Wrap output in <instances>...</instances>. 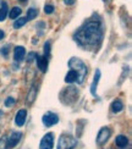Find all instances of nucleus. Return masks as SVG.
Instances as JSON below:
<instances>
[{
	"mask_svg": "<svg viewBox=\"0 0 132 149\" xmlns=\"http://www.w3.org/2000/svg\"><path fill=\"white\" fill-rule=\"evenodd\" d=\"M111 111L112 113H120V111L124 109V104L121 103V100H115V102H112V104H111Z\"/></svg>",
	"mask_w": 132,
	"mask_h": 149,
	"instance_id": "4468645a",
	"label": "nucleus"
},
{
	"mask_svg": "<svg viewBox=\"0 0 132 149\" xmlns=\"http://www.w3.org/2000/svg\"><path fill=\"white\" fill-rule=\"evenodd\" d=\"M26 116H27V111L26 110H18V113L16 114V117H15V123L18 127H21V126L24 125Z\"/></svg>",
	"mask_w": 132,
	"mask_h": 149,
	"instance_id": "9d476101",
	"label": "nucleus"
},
{
	"mask_svg": "<svg viewBox=\"0 0 132 149\" xmlns=\"http://www.w3.org/2000/svg\"><path fill=\"white\" fill-rule=\"evenodd\" d=\"M103 38V28L99 21L91 20L86 22L76 33H75V40L77 44L83 48L96 47L98 45Z\"/></svg>",
	"mask_w": 132,
	"mask_h": 149,
	"instance_id": "f257e3e1",
	"label": "nucleus"
},
{
	"mask_svg": "<svg viewBox=\"0 0 132 149\" xmlns=\"http://www.w3.org/2000/svg\"><path fill=\"white\" fill-rule=\"evenodd\" d=\"M3 38H4V32H3L1 29H0V40H1Z\"/></svg>",
	"mask_w": 132,
	"mask_h": 149,
	"instance_id": "a878e982",
	"label": "nucleus"
},
{
	"mask_svg": "<svg viewBox=\"0 0 132 149\" xmlns=\"http://www.w3.org/2000/svg\"><path fill=\"white\" fill-rule=\"evenodd\" d=\"M20 15H21V9H20V8H17V6H15V8H12V10L10 11L9 17L12 18V20H15V18H17Z\"/></svg>",
	"mask_w": 132,
	"mask_h": 149,
	"instance_id": "dca6fc26",
	"label": "nucleus"
},
{
	"mask_svg": "<svg viewBox=\"0 0 132 149\" xmlns=\"http://www.w3.org/2000/svg\"><path fill=\"white\" fill-rule=\"evenodd\" d=\"M49 55H50V42H45V44H44V56L48 59Z\"/></svg>",
	"mask_w": 132,
	"mask_h": 149,
	"instance_id": "6ab92c4d",
	"label": "nucleus"
},
{
	"mask_svg": "<svg viewBox=\"0 0 132 149\" xmlns=\"http://www.w3.org/2000/svg\"><path fill=\"white\" fill-rule=\"evenodd\" d=\"M103 1H109V0H103Z\"/></svg>",
	"mask_w": 132,
	"mask_h": 149,
	"instance_id": "bb28decb",
	"label": "nucleus"
},
{
	"mask_svg": "<svg viewBox=\"0 0 132 149\" xmlns=\"http://www.w3.org/2000/svg\"><path fill=\"white\" fill-rule=\"evenodd\" d=\"M68 67L77 73V81L78 84H82L85 82V78L87 77V66L85 63L78 58H71L68 60Z\"/></svg>",
	"mask_w": 132,
	"mask_h": 149,
	"instance_id": "f03ea898",
	"label": "nucleus"
},
{
	"mask_svg": "<svg viewBox=\"0 0 132 149\" xmlns=\"http://www.w3.org/2000/svg\"><path fill=\"white\" fill-rule=\"evenodd\" d=\"M9 9H8V4H6L5 1H3L1 3V9H0V22H3L5 18H6V16H8V11Z\"/></svg>",
	"mask_w": 132,
	"mask_h": 149,
	"instance_id": "2eb2a0df",
	"label": "nucleus"
},
{
	"mask_svg": "<svg viewBox=\"0 0 132 149\" xmlns=\"http://www.w3.org/2000/svg\"><path fill=\"white\" fill-rule=\"evenodd\" d=\"M27 18L26 17H20V18H18V20H16L15 22H14V28H21L22 26H24V24H26L27 23Z\"/></svg>",
	"mask_w": 132,
	"mask_h": 149,
	"instance_id": "f3484780",
	"label": "nucleus"
},
{
	"mask_svg": "<svg viewBox=\"0 0 132 149\" xmlns=\"http://www.w3.org/2000/svg\"><path fill=\"white\" fill-rule=\"evenodd\" d=\"M37 60V66L42 72H47L48 70V59L45 56H42V55H37L36 56Z\"/></svg>",
	"mask_w": 132,
	"mask_h": 149,
	"instance_id": "6e6552de",
	"label": "nucleus"
},
{
	"mask_svg": "<svg viewBox=\"0 0 132 149\" xmlns=\"http://www.w3.org/2000/svg\"><path fill=\"white\" fill-rule=\"evenodd\" d=\"M37 56V54L36 53H29L28 54V56H27V61H28V63H32V61H33V59Z\"/></svg>",
	"mask_w": 132,
	"mask_h": 149,
	"instance_id": "b1692460",
	"label": "nucleus"
},
{
	"mask_svg": "<svg viewBox=\"0 0 132 149\" xmlns=\"http://www.w3.org/2000/svg\"><path fill=\"white\" fill-rule=\"evenodd\" d=\"M64 1H65L66 5H72L75 3V0H64Z\"/></svg>",
	"mask_w": 132,
	"mask_h": 149,
	"instance_id": "393cba45",
	"label": "nucleus"
},
{
	"mask_svg": "<svg viewBox=\"0 0 132 149\" xmlns=\"http://www.w3.org/2000/svg\"><path fill=\"white\" fill-rule=\"evenodd\" d=\"M100 70L97 69L96 72H94V79H93V82L91 84V93H92V95L94 97H97V86L99 83V79H100Z\"/></svg>",
	"mask_w": 132,
	"mask_h": 149,
	"instance_id": "1a4fd4ad",
	"label": "nucleus"
},
{
	"mask_svg": "<svg viewBox=\"0 0 132 149\" xmlns=\"http://www.w3.org/2000/svg\"><path fill=\"white\" fill-rule=\"evenodd\" d=\"M115 143H116V146H117V147H120V148H125V147H126V146L129 144V139H127L126 136L120 134V136H117V137L115 138Z\"/></svg>",
	"mask_w": 132,
	"mask_h": 149,
	"instance_id": "f8f14e48",
	"label": "nucleus"
},
{
	"mask_svg": "<svg viewBox=\"0 0 132 149\" xmlns=\"http://www.w3.org/2000/svg\"><path fill=\"white\" fill-rule=\"evenodd\" d=\"M42 121H43L44 125L49 127V126H53V125H55V123H58L59 122V117H58V115H56V114L50 113V111H49V113L44 114Z\"/></svg>",
	"mask_w": 132,
	"mask_h": 149,
	"instance_id": "423d86ee",
	"label": "nucleus"
},
{
	"mask_svg": "<svg viewBox=\"0 0 132 149\" xmlns=\"http://www.w3.org/2000/svg\"><path fill=\"white\" fill-rule=\"evenodd\" d=\"M21 1H26V0H21Z\"/></svg>",
	"mask_w": 132,
	"mask_h": 149,
	"instance_id": "cd10ccee",
	"label": "nucleus"
},
{
	"mask_svg": "<svg viewBox=\"0 0 132 149\" xmlns=\"http://www.w3.org/2000/svg\"><path fill=\"white\" fill-rule=\"evenodd\" d=\"M76 81H77V73L70 69V71H68L67 74L65 76V82L66 83H73V82H76Z\"/></svg>",
	"mask_w": 132,
	"mask_h": 149,
	"instance_id": "ddd939ff",
	"label": "nucleus"
},
{
	"mask_svg": "<svg viewBox=\"0 0 132 149\" xmlns=\"http://www.w3.org/2000/svg\"><path fill=\"white\" fill-rule=\"evenodd\" d=\"M9 52H10V47L9 45H4L1 49H0V54H1L3 56H8Z\"/></svg>",
	"mask_w": 132,
	"mask_h": 149,
	"instance_id": "aec40b11",
	"label": "nucleus"
},
{
	"mask_svg": "<svg viewBox=\"0 0 132 149\" xmlns=\"http://www.w3.org/2000/svg\"><path fill=\"white\" fill-rule=\"evenodd\" d=\"M77 146V139L70 134H62L58 142V149H75Z\"/></svg>",
	"mask_w": 132,
	"mask_h": 149,
	"instance_id": "7ed1b4c3",
	"label": "nucleus"
},
{
	"mask_svg": "<svg viewBox=\"0 0 132 149\" xmlns=\"http://www.w3.org/2000/svg\"><path fill=\"white\" fill-rule=\"evenodd\" d=\"M44 12L48 14V15L53 14V12H54V6L53 5H45V8H44Z\"/></svg>",
	"mask_w": 132,
	"mask_h": 149,
	"instance_id": "412c9836",
	"label": "nucleus"
},
{
	"mask_svg": "<svg viewBox=\"0 0 132 149\" xmlns=\"http://www.w3.org/2000/svg\"><path fill=\"white\" fill-rule=\"evenodd\" d=\"M24 55H26V50H24L23 47H16L14 50V59L15 61H22L24 59Z\"/></svg>",
	"mask_w": 132,
	"mask_h": 149,
	"instance_id": "9b49d317",
	"label": "nucleus"
},
{
	"mask_svg": "<svg viewBox=\"0 0 132 149\" xmlns=\"http://www.w3.org/2000/svg\"><path fill=\"white\" fill-rule=\"evenodd\" d=\"M15 104V99L14 98H8L5 100V107H11V105Z\"/></svg>",
	"mask_w": 132,
	"mask_h": 149,
	"instance_id": "5701e85b",
	"label": "nucleus"
},
{
	"mask_svg": "<svg viewBox=\"0 0 132 149\" xmlns=\"http://www.w3.org/2000/svg\"><path fill=\"white\" fill-rule=\"evenodd\" d=\"M109 137H110V130H109L108 127H103V128L98 132L97 143H98V144H104L105 142L109 139Z\"/></svg>",
	"mask_w": 132,
	"mask_h": 149,
	"instance_id": "0eeeda50",
	"label": "nucleus"
},
{
	"mask_svg": "<svg viewBox=\"0 0 132 149\" xmlns=\"http://www.w3.org/2000/svg\"><path fill=\"white\" fill-rule=\"evenodd\" d=\"M53 147H54V134L47 133L41 141L39 149H53Z\"/></svg>",
	"mask_w": 132,
	"mask_h": 149,
	"instance_id": "20e7f679",
	"label": "nucleus"
},
{
	"mask_svg": "<svg viewBox=\"0 0 132 149\" xmlns=\"http://www.w3.org/2000/svg\"><path fill=\"white\" fill-rule=\"evenodd\" d=\"M22 137V133L21 132H12L10 136H9V139L6 142V146H5V149H11L16 147V144L20 142Z\"/></svg>",
	"mask_w": 132,
	"mask_h": 149,
	"instance_id": "39448f33",
	"label": "nucleus"
},
{
	"mask_svg": "<svg viewBox=\"0 0 132 149\" xmlns=\"http://www.w3.org/2000/svg\"><path fill=\"white\" fill-rule=\"evenodd\" d=\"M36 92H37V88L33 86L32 87V92H31V94L28 95V98H29V102H33L34 100V97H36Z\"/></svg>",
	"mask_w": 132,
	"mask_h": 149,
	"instance_id": "4be33fe9",
	"label": "nucleus"
},
{
	"mask_svg": "<svg viewBox=\"0 0 132 149\" xmlns=\"http://www.w3.org/2000/svg\"><path fill=\"white\" fill-rule=\"evenodd\" d=\"M37 15H38V10L31 8V9H28V11H27V17H26V18H27L28 21H31V20H33V18H36Z\"/></svg>",
	"mask_w": 132,
	"mask_h": 149,
	"instance_id": "a211bd4d",
	"label": "nucleus"
}]
</instances>
